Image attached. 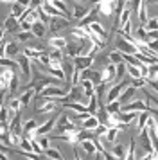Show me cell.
<instances>
[{
    "instance_id": "cell-11",
    "label": "cell",
    "mask_w": 158,
    "mask_h": 160,
    "mask_svg": "<svg viewBox=\"0 0 158 160\" xmlns=\"http://www.w3.org/2000/svg\"><path fill=\"white\" fill-rule=\"evenodd\" d=\"M79 144H81V149H83L85 153H88V155H97V153H99L97 146H95V142H93V138H86V140H81Z\"/></svg>"
},
{
    "instance_id": "cell-32",
    "label": "cell",
    "mask_w": 158,
    "mask_h": 160,
    "mask_svg": "<svg viewBox=\"0 0 158 160\" xmlns=\"http://www.w3.org/2000/svg\"><path fill=\"white\" fill-rule=\"evenodd\" d=\"M50 4H52V6H54V8L57 9V11H61V13H63V15H67V6H65V2L63 0H49Z\"/></svg>"
},
{
    "instance_id": "cell-30",
    "label": "cell",
    "mask_w": 158,
    "mask_h": 160,
    "mask_svg": "<svg viewBox=\"0 0 158 160\" xmlns=\"http://www.w3.org/2000/svg\"><path fill=\"white\" fill-rule=\"evenodd\" d=\"M29 38H34V34H32V32H27V31H20V32L14 34V40H16L18 43H25Z\"/></svg>"
},
{
    "instance_id": "cell-17",
    "label": "cell",
    "mask_w": 158,
    "mask_h": 160,
    "mask_svg": "<svg viewBox=\"0 0 158 160\" xmlns=\"http://www.w3.org/2000/svg\"><path fill=\"white\" fill-rule=\"evenodd\" d=\"M34 95H36V90H34V88H31V87H29L27 90H25V92H23V94L20 95L22 106H23V108H27V106H29V102L32 101V97H34Z\"/></svg>"
},
{
    "instance_id": "cell-42",
    "label": "cell",
    "mask_w": 158,
    "mask_h": 160,
    "mask_svg": "<svg viewBox=\"0 0 158 160\" xmlns=\"http://www.w3.org/2000/svg\"><path fill=\"white\" fill-rule=\"evenodd\" d=\"M151 2H153V4H158V0H151Z\"/></svg>"
},
{
    "instance_id": "cell-44",
    "label": "cell",
    "mask_w": 158,
    "mask_h": 160,
    "mask_svg": "<svg viewBox=\"0 0 158 160\" xmlns=\"http://www.w3.org/2000/svg\"><path fill=\"white\" fill-rule=\"evenodd\" d=\"M156 56H158V54H156Z\"/></svg>"
},
{
    "instance_id": "cell-3",
    "label": "cell",
    "mask_w": 158,
    "mask_h": 160,
    "mask_svg": "<svg viewBox=\"0 0 158 160\" xmlns=\"http://www.w3.org/2000/svg\"><path fill=\"white\" fill-rule=\"evenodd\" d=\"M115 47H117V51H121L122 54H135L138 52V49H136L135 45L131 43V42H128V40H124L122 36H119L117 40H115Z\"/></svg>"
},
{
    "instance_id": "cell-19",
    "label": "cell",
    "mask_w": 158,
    "mask_h": 160,
    "mask_svg": "<svg viewBox=\"0 0 158 160\" xmlns=\"http://www.w3.org/2000/svg\"><path fill=\"white\" fill-rule=\"evenodd\" d=\"M65 110H74L76 113H83V112H88V106H86L85 102H67L63 104Z\"/></svg>"
},
{
    "instance_id": "cell-35",
    "label": "cell",
    "mask_w": 158,
    "mask_h": 160,
    "mask_svg": "<svg viewBox=\"0 0 158 160\" xmlns=\"http://www.w3.org/2000/svg\"><path fill=\"white\" fill-rule=\"evenodd\" d=\"M128 74L131 76V79H138V78H142V76H140V70H138V67H135V65H128Z\"/></svg>"
},
{
    "instance_id": "cell-6",
    "label": "cell",
    "mask_w": 158,
    "mask_h": 160,
    "mask_svg": "<svg viewBox=\"0 0 158 160\" xmlns=\"http://www.w3.org/2000/svg\"><path fill=\"white\" fill-rule=\"evenodd\" d=\"M16 61H18V67H20L22 74L25 78H31L32 76V70H31V61L32 59H29L25 54H20V56H16Z\"/></svg>"
},
{
    "instance_id": "cell-1",
    "label": "cell",
    "mask_w": 158,
    "mask_h": 160,
    "mask_svg": "<svg viewBox=\"0 0 158 160\" xmlns=\"http://www.w3.org/2000/svg\"><path fill=\"white\" fill-rule=\"evenodd\" d=\"M128 87H129L128 83H115L106 94V104L108 102H113V101H119V97H121L122 92H124Z\"/></svg>"
},
{
    "instance_id": "cell-29",
    "label": "cell",
    "mask_w": 158,
    "mask_h": 160,
    "mask_svg": "<svg viewBox=\"0 0 158 160\" xmlns=\"http://www.w3.org/2000/svg\"><path fill=\"white\" fill-rule=\"evenodd\" d=\"M20 149H22V151H25V153H34V151H32V142H31V138H29L27 135H23V138H22Z\"/></svg>"
},
{
    "instance_id": "cell-39",
    "label": "cell",
    "mask_w": 158,
    "mask_h": 160,
    "mask_svg": "<svg viewBox=\"0 0 158 160\" xmlns=\"http://www.w3.org/2000/svg\"><path fill=\"white\" fill-rule=\"evenodd\" d=\"M155 155H156V151H149V153H146L144 157H138L136 160H153L155 158Z\"/></svg>"
},
{
    "instance_id": "cell-4",
    "label": "cell",
    "mask_w": 158,
    "mask_h": 160,
    "mask_svg": "<svg viewBox=\"0 0 158 160\" xmlns=\"http://www.w3.org/2000/svg\"><path fill=\"white\" fill-rule=\"evenodd\" d=\"M74 128H77V126L72 124L70 115H67V113H59L57 122H56V130L61 131V133H65V131H70V130H74Z\"/></svg>"
},
{
    "instance_id": "cell-33",
    "label": "cell",
    "mask_w": 158,
    "mask_h": 160,
    "mask_svg": "<svg viewBox=\"0 0 158 160\" xmlns=\"http://www.w3.org/2000/svg\"><path fill=\"white\" fill-rule=\"evenodd\" d=\"M135 38L136 40H142V42H146V38H147V31H146V27H136L135 29Z\"/></svg>"
},
{
    "instance_id": "cell-25",
    "label": "cell",
    "mask_w": 158,
    "mask_h": 160,
    "mask_svg": "<svg viewBox=\"0 0 158 160\" xmlns=\"http://www.w3.org/2000/svg\"><path fill=\"white\" fill-rule=\"evenodd\" d=\"M38 126H40V124L36 122L34 119H29L27 122L23 124V135H27V137H29V135H31L32 131H36V130H38Z\"/></svg>"
},
{
    "instance_id": "cell-40",
    "label": "cell",
    "mask_w": 158,
    "mask_h": 160,
    "mask_svg": "<svg viewBox=\"0 0 158 160\" xmlns=\"http://www.w3.org/2000/svg\"><path fill=\"white\" fill-rule=\"evenodd\" d=\"M149 95H151V94H149ZM151 102H153V104H155V106H156V108H158V99H156V97H155V94L151 95Z\"/></svg>"
},
{
    "instance_id": "cell-10",
    "label": "cell",
    "mask_w": 158,
    "mask_h": 160,
    "mask_svg": "<svg viewBox=\"0 0 158 160\" xmlns=\"http://www.w3.org/2000/svg\"><path fill=\"white\" fill-rule=\"evenodd\" d=\"M99 124H101L99 117H97V115H90L88 119H85V121H83L81 128H83V130H88V131H95Z\"/></svg>"
},
{
    "instance_id": "cell-7",
    "label": "cell",
    "mask_w": 158,
    "mask_h": 160,
    "mask_svg": "<svg viewBox=\"0 0 158 160\" xmlns=\"http://www.w3.org/2000/svg\"><path fill=\"white\" fill-rule=\"evenodd\" d=\"M57 117H59V115H57ZM57 117H50V119H47V121H45L43 124H40V126H38V130H36L38 137H40V135H49L50 131H52L54 128H56Z\"/></svg>"
},
{
    "instance_id": "cell-20",
    "label": "cell",
    "mask_w": 158,
    "mask_h": 160,
    "mask_svg": "<svg viewBox=\"0 0 158 160\" xmlns=\"http://www.w3.org/2000/svg\"><path fill=\"white\" fill-rule=\"evenodd\" d=\"M45 155H47L49 160H65V157L61 155V151H59L57 148H54V146L47 148V149H45Z\"/></svg>"
},
{
    "instance_id": "cell-41",
    "label": "cell",
    "mask_w": 158,
    "mask_h": 160,
    "mask_svg": "<svg viewBox=\"0 0 158 160\" xmlns=\"http://www.w3.org/2000/svg\"><path fill=\"white\" fill-rule=\"evenodd\" d=\"M74 160H81V157H79L77 149H74Z\"/></svg>"
},
{
    "instance_id": "cell-36",
    "label": "cell",
    "mask_w": 158,
    "mask_h": 160,
    "mask_svg": "<svg viewBox=\"0 0 158 160\" xmlns=\"http://www.w3.org/2000/svg\"><path fill=\"white\" fill-rule=\"evenodd\" d=\"M131 87H135V88H144V87H147V79L146 78H138V79H131V83H129Z\"/></svg>"
},
{
    "instance_id": "cell-28",
    "label": "cell",
    "mask_w": 158,
    "mask_h": 160,
    "mask_svg": "<svg viewBox=\"0 0 158 160\" xmlns=\"http://www.w3.org/2000/svg\"><path fill=\"white\" fill-rule=\"evenodd\" d=\"M121 131H122L121 128H110L104 137L108 138V142H110V144H115V142H117V135H119Z\"/></svg>"
},
{
    "instance_id": "cell-8",
    "label": "cell",
    "mask_w": 158,
    "mask_h": 160,
    "mask_svg": "<svg viewBox=\"0 0 158 160\" xmlns=\"http://www.w3.org/2000/svg\"><path fill=\"white\" fill-rule=\"evenodd\" d=\"M93 59L92 56H77V58H74V65L77 70H85V68H92L93 65Z\"/></svg>"
},
{
    "instance_id": "cell-27",
    "label": "cell",
    "mask_w": 158,
    "mask_h": 160,
    "mask_svg": "<svg viewBox=\"0 0 158 160\" xmlns=\"http://www.w3.org/2000/svg\"><path fill=\"white\" fill-rule=\"evenodd\" d=\"M23 54H25L29 59H32V61H40V54H42V52L32 49V47H25V49H23Z\"/></svg>"
},
{
    "instance_id": "cell-37",
    "label": "cell",
    "mask_w": 158,
    "mask_h": 160,
    "mask_svg": "<svg viewBox=\"0 0 158 160\" xmlns=\"http://www.w3.org/2000/svg\"><path fill=\"white\" fill-rule=\"evenodd\" d=\"M149 67H151V65H144V63H140V65H138L140 76H142V78H146V79L149 78Z\"/></svg>"
},
{
    "instance_id": "cell-23",
    "label": "cell",
    "mask_w": 158,
    "mask_h": 160,
    "mask_svg": "<svg viewBox=\"0 0 158 160\" xmlns=\"http://www.w3.org/2000/svg\"><path fill=\"white\" fill-rule=\"evenodd\" d=\"M138 22H140V25H146L147 23V20H149V16H147V6H146V2H142V6L138 8Z\"/></svg>"
},
{
    "instance_id": "cell-21",
    "label": "cell",
    "mask_w": 158,
    "mask_h": 160,
    "mask_svg": "<svg viewBox=\"0 0 158 160\" xmlns=\"http://www.w3.org/2000/svg\"><path fill=\"white\" fill-rule=\"evenodd\" d=\"M88 27H90V31H92L93 34H97V36H101L102 40H106V34H108V32H106V29H104V27H102L99 22H92Z\"/></svg>"
},
{
    "instance_id": "cell-16",
    "label": "cell",
    "mask_w": 158,
    "mask_h": 160,
    "mask_svg": "<svg viewBox=\"0 0 158 160\" xmlns=\"http://www.w3.org/2000/svg\"><path fill=\"white\" fill-rule=\"evenodd\" d=\"M147 121H149V112H140L138 117H136V131H138V133L142 130H146Z\"/></svg>"
},
{
    "instance_id": "cell-5",
    "label": "cell",
    "mask_w": 158,
    "mask_h": 160,
    "mask_svg": "<svg viewBox=\"0 0 158 160\" xmlns=\"http://www.w3.org/2000/svg\"><path fill=\"white\" fill-rule=\"evenodd\" d=\"M68 18L67 16H54V18H50V23H49V31L50 32H57V31L65 29V27H68Z\"/></svg>"
},
{
    "instance_id": "cell-26",
    "label": "cell",
    "mask_w": 158,
    "mask_h": 160,
    "mask_svg": "<svg viewBox=\"0 0 158 160\" xmlns=\"http://www.w3.org/2000/svg\"><path fill=\"white\" fill-rule=\"evenodd\" d=\"M129 16H131V8H129L128 4L124 6V9H122L121 16H119V25H124V23L129 22Z\"/></svg>"
},
{
    "instance_id": "cell-12",
    "label": "cell",
    "mask_w": 158,
    "mask_h": 160,
    "mask_svg": "<svg viewBox=\"0 0 158 160\" xmlns=\"http://www.w3.org/2000/svg\"><path fill=\"white\" fill-rule=\"evenodd\" d=\"M90 11H92V9L86 8V6H76V8L72 9V16H74L77 22H81L83 18H86V16L90 15Z\"/></svg>"
},
{
    "instance_id": "cell-43",
    "label": "cell",
    "mask_w": 158,
    "mask_h": 160,
    "mask_svg": "<svg viewBox=\"0 0 158 160\" xmlns=\"http://www.w3.org/2000/svg\"><path fill=\"white\" fill-rule=\"evenodd\" d=\"M2 2H13V0H2Z\"/></svg>"
},
{
    "instance_id": "cell-24",
    "label": "cell",
    "mask_w": 158,
    "mask_h": 160,
    "mask_svg": "<svg viewBox=\"0 0 158 160\" xmlns=\"http://www.w3.org/2000/svg\"><path fill=\"white\" fill-rule=\"evenodd\" d=\"M108 61H110V63H113V65L122 63V61H124V58H122V52L117 51V49H115V51H111L110 54H108Z\"/></svg>"
},
{
    "instance_id": "cell-34",
    "label": "cell",
    "mask_w": 158,
    "mask_h": 160,
    "mask_svg": "<svg viewBox=\"0 0 158 160\" xmlns=\"http://www.w3.org/2000/svg\"><path fill=\"white\" fill-rule=\"evenodd\" d=\"M144 27H146V31H158V16L156 18H149Z\"/></svg>"
},
{
    "instance_id": "cell-15",
    "label": "cell",
    "mask_w": 158,
    "mask_h": 160,
    "mask_svg": "<svg viewBox=\"0 0 158 160\" xmlns=\"http://www.w3.org/2000/svg\"><path fill=\"white\" fill-rule=\"evenodd\" d=\"M14 29H20V23H18V20L14 18V16L9 15V18H6V22H4V25H2V32H13Z\"/></svg>"
},
{
    "instance_id": "cell-13",
    "label": "cell",
    "mask_w": 158,
    "mask_h": 160,
    "mask_svg": "<svg viewBox=\"0 0 158 160\" xmlns=\"http://www.w3.org/2000/svg\"><path fill=\"white\" fill-rule=\"evenodd\" d=\"M47 31H49V25H45V23H42L38 20V22L32 23V31H31V32L34 34V38H45Z\"/></svg>"
},
{
    "instance_id": "cell-38",
    "label": "cell",
    "mask_w": 158,
    "mask_h": 160,
    "mask_svg": "<svg viewBox=\"0 0 158 160\" xmlns=\"http://www.w3.org/2000/svg\"><path fill=\"white\" fill-rule=\"evenodd\" d=\"M16 88H18V78L14 76L13 81L9 83V94H14V92H16Z\"/></svg>"
},
{
    "instance_id": "cell-22",
    "label": "cell",
    "mask_w": 158,
    "mask_h": 160,
    "mask_svg": "<svg viewBox=\"0 0 158 160\" xmlns=\"http://www.w3.org/2000/svg\"><path fill=\"white\" fill-rule=\"evenodd\" d=\"M25 9H27V8H23L22 4H18V2H14L13 6H11V13H9V15H11V16H14L16 20H20L22 16H23V13H25Z\"/></svg>"
},
{
    "instance_id": "cell-9",
    "label": "cell",
    "mask_w": 158,
    "mask_h": 160,
    "mask_svg": "<svg viewBox=\"0 0 158 160\" xmlns=\"http://www.w3.org/2000/svg\"><path fill=\"white\" fill-rule=\"evenodd\" d=\"M135 95H136V88L129 85V87L126 88L124 92H122V95L119 97V101H121L122 106H124V104H129L131 101H135Z\"/></svg>"
},
{
    "instance_id": "cell-14",
    "label": "cell",
    "mask_w": 158,
    "mask_h": 160,
    "mask_svg": "<svg viewBox=\"0 0 158 160\" xmlns=\"http://www.w3.org/2000/svg\"><path fill=\"white\" fill-rule=\"evenodd\" d=\"M49 45L50 47H54V49L65 51L67 45H68V40H67V36H54V38H50L49 40Z\"/></svg>"
},
{
    "instance_id": "cell-18",
    "label": "cell",
    "mask_w": 158,
    "mask_h": 160,
    "mask_svg": "<svg viewBox=\"0 0 158 160\" xmlns=\"http://www.w3.org/2000/svg\"><path fill=\"white\" fill-rule=\"evenodd\" d=\"M128 146H126V144H115L113 148H111V153H113L119 160H124V158H126V153H128Z\"/></svg>"
},
{
    "instance_id": "cell-2",
    "label": "cell",
    "mask_w": 158,
    "mask_h": 160,
    "mask_svg": "<svg viewBox=\"0 0 158 160\" xmlns=\"http://www.w3.org/2000/svg\"><path fill=\"white\" fill-rule=\"evenodd\" d=\"M117 9H119V2L117 0H104V2L97 4V11L102 16H111Z\"/></svg>"
},
{
    "instance_id": "cell-31",
    "label": "cell",
    "mask_w": 158,
    "mask_h": 160,
    "mask_svg": "<svg viewBox=\"0 0 158 160\" xmlns=\"http://www.w3.org/2000/svg\"><path fill=\"white\" fill-rule=\"evenodd\" d=\"M122 110V102L121 101H113V102H108L106 104V113H117Z\"/></svg>"
}]
</instances>
